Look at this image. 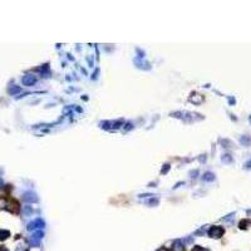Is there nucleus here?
I'll list each match as a JSON object with an SVG mask.
<instances>
[{
    "label": "nucleus",
    "mask_w": 251,
    "mask_h": 251,
    "mask_svg": "<svg viewBox=\"0 0 251 251\" xmlns=\"http://www.w3.org/2000/svg\"><path fill=\"white\" fill-rule=\"evenodd\" d=\"M43 236H44V232H43V231H35V232L29 237V240H28L29 245H30V246H34V247L39 246L40 240L43 238Z\"/></svg>",
    "instance_id": "obj_1"
},
{
    "label": "nucleus",
    "mask_w": 251,
    "mask_h": 251,
    "mask_svg": "<svg viewBox=\"0 0 251 251\" xmlns=\"http://www.w3.org/2000/svg\"><path fill=\"white\" fill-rule=\"evenodd\" d=\"M223 235V228L220 227V226H212L210 230H208V236L210 237H213V238H218Z\"/></svg>",
    "instance_id": "obj_2"
},
{
    "label": "nucleus",
    "mask_w": 251,
    "mask_h": 251,
    "mask_svg": "<svg viewBox=\"0 0 251 251\" xmlns=\"http://www.w3.org/2000/svg\"><path fill=\"white\" fill-rule=\"evenodd\" d=\"M44 226H45L44 221L40 220V218H38V220H35V221H33V222H30L28 225V230L31 231V230H35V228H43Z\"/></svg>",
    "instance_id": "obj_3"
},
{
    "label": "nucleus",
    "mask_w": 251,
    "mask_h": 251,
    "mask_svg": "<svg viewBox=\"0 0 251 251\" xmlns=\"http://www.w3.org/2000/svg\"><path fill=\"white\" fill-rule=\"evenodd\" d=\"M35 82H36V77L31 75V74H28V75H25L23 78V84L24 85H33Z\"/></svg>",
    "instance_id": "obj_4"
},
{
    "label": "nucleus",
    "mask_w": 251,
    "mask_h": 251,
    "mask_svg": "<svg viewBox=\"0 0 251 251\" xmlns=\"http://www.w3.org/2000/svg\"><path fill=\"white\" fill-rule=\"evenodd\" d=\"M172 251H184V245L181 241H176V242H173Z\"/></svg>",
    "instance_id": "obj_5"
},
{
    "label": "nucleus",
    "mask_w": 251,
    "mask_h": 251,
    "mask_svg": "<svg viewBox=\"0 0 251 251\" xmlns=\"http://www.w3.org/2000/svg\"><path fill=\"white\" fill-rule=\"evenodd\" d=\"M24 198H25V201H29V202H31V201H36V196H35L34 193H31V192L25 193Z\"/></svg>",
    "instance_id": "obj_6"
},
{
    "label": "nucleus",
    "mask_w": 251,
    "mask_h": 251,
    "mask_svg": "<svg viewBox=\"0 0 251 251\" xmlns=\"http://www.w3.org/2000/svg\"><path fill=\"white\" fill-rule=\"evenodd\" d=\"M9 235H10L9 231H6V230H0V241L6 240V238L9 237Z\"/></svg>",
    "instance_id": "obj_7"
},
{
    "label": "nucleus",
    "mask_w": 251,
    "mask_h": 251,
    "mask_svg": "<svg viewBox=\"0 0 251 251\" xmlns=\"http://www.w3.org/2000/svg\"><path fill=\"white\" fill-rule=\"evenodd\" d=\"M19 92H20V88L16 87V85H13V87L9 88V94H11V95H14V94H16Z\"/></svg>",
    "instance_id": "obj_8"
},
{
    "label": "nucleus",
    "mask_w": 251,
    "mask_h": 251,
    "mask_svg": "<svg viewBox=\"0 0 251 251\" xmlns=\"http://www.w3.org/2000/svg\"><path fill=\"white\" fill-rule=\"evenodd\" d=\"M203 178H205L206 181H207V179H213V174H212V173H206Z\"/></svg>",
    "instance_id": "obj_9"
},
{
    "label": "nucleus",
    "mask_w": 251,
    "mask_h": 251,
    "mask_svg": "<svg viewBox=\"0 0 251 251\" xmlns=\"http://www.w3.org/2000/svg\"><path fill=\"white\" fill-rule=\"evenodd\" d=\"M157 251H168V250H167L166 247H161V248H158Z\"/></svg>",
    "instance_id": "obj_10"
},
{
    "label": "nucleus",
    "mask_w": 251,
    "mask_h": 251,
    "mask_svg": "<svg viewBox=\"0 0 251 251\" xmlns=\"http://www.w3.org/2000/svg\"><path fill=\"white\" fill-rule=\"evenodd\" d=\"M0 251H8L6 248H4V247H0Z\"/></svg>",
    "instance_id": "obj_11"
},
{
    "label": "nucleus",
    "mask_w": 251,
    "mask_h": 251,
    "mask_svg": "<svg viewBox=\"0 0 251 251\" xmlns=\"http://www.w3.org/2000/svg\"><path fill=\"white\" fill-rule=\"evenodd\" d=\"M1 184H3V181H1V179H0V187H1Z\"/></svg>",
    "instance_id": "obj_12"
}]
</instances>
